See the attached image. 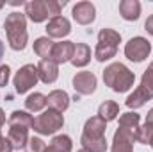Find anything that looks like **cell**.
Listing matches in <instances>:
<instances>
[{
	"label": "cell",
	"instance_id": "1",
	"mask_svg": "<svg viewBox=\"0 0 153 152\" xmlns=\"http://www.w3.org/2000/svg\"><path fill=\"white\" fill-rule=\"evenodd\" d=\"M5 34H7V43L13 50H23L27 47L29 34H27V16L25 13H18L13 11L11 14H7L5 22Z\"/></svg>",
	"mask_w": 153,
	"mask_h": 152
},
{
	"label": "cell",
	"instance_id": "2",
	"mask_svg": "<svg viewBox=\"0 0 153 152\" xmlns=\"http://www.w3.org/2000/svg\"><path fill=\"white\" fill-rule=\"evenodd\" d=\"M103 82L116 93H125L134 86L135 74L123 63H112L103 70Z\"/></svg>",
	"mask_w": 153,
	"mask_h": 152
},
{
	"label": "cell",
	"instance_id": "3",
	"mask_svg": "<svg viewBox=\"0 0 153 152\" xmlns=\"http://www.w3.org/2000/svg\"><path fill=\"white\" fill-rule=\"evenodd\" d=\"M62 125H64V116H62V113L48 108L46 111H43L41 114H38L34 118L32 129L38 134H41V136H50V134H55L59 129H62Z\"/></svg>",
	"mask_w": 153,
	"mask_h": 152
},
{
	"label": "cell",
	"instance_id": "4",
	"mask_svg": "<svg viewBox=\"0 0 153 152\" xmlns=\"http://www.w3.org/2000/svg\"><path fill=\"white\" fill-rule=\"evenodd\" d=\"M39 77H38V65H23L13 77V84L16 93L23 95L27 93L30 88H34L38 84Z\"/></svg>",
	"mask_w": 153,
	"mask_h": 152
},
{
	"label": "cell",
	"instance_id": "5",
	"mask_svg": "<svg viewBox=\"0 0 153 152\" xmlns=\"http://www.w3.org/2000/svg\"><path fill=\"white\" fill-rule=\"evenodd\" d=\"M152 54V43L143 36H135L125 45V56L128 61L143 63Z\"/></svg>",
	"mask_w": 153,
	"mask_h": 152
},
{
	"label": "cell",
	"instance_id": "6",
	"mask_svg": "<svg viewBox=\"0 0 153 152\" xmlns=\"http://www.w3.org/2000/svg\"><path fill=\"white\" fill-rule=\"evenodd\" d=\"M71 84L75 88L76 95H91L96 90L98 79L93 72H76L71 79Z\"/></svg>",
	"mask_w": 153,
	"mask_h": 152
},
{
	"label": "cell",
	"instance_id": "7",
	"mask_svg": "<svg viewBox=\"0 0 153 152\" xmlns=\"http://www.w3.org/2000/svg\"><path fill=\"white\" fill-rule=\"evenodd\" d=\"M134 141H135V132L117 127L112 138V149L111 152H134Z\"/></svg>",
	"mask_w": 153,
	"mask_h": 152
},
{
	"label": "cell",
	"instance_id": "8",
	"mask_svg": "<svg viewBox=\"0 0 153 152\" xmlns=\"http://www.w3.org/2000/svg\"><path fill=\"white\" fill-rule=\"evenodd\" d=\"M71 32V23L66 16L50 18L46 23V34L50 39H62Z\"/></svg>",
	"mask_w": 153,
	"mask_h": 152
},
{
	"label": "cell",
	"instance_id": "9",
	"mask_svg": "<svg viewBox=\"0 0 153 152\" xmlns=\"http://www.w3.org/2000/svg\"><path fill=\"white\" fill-rule=\"evenodd\" d=\"M71 14H73V20H75L76 23H80V25H89V23H93L94 18H96V7H94V4L85 2V0H84V2H76L75 5H73Z\"/></svg>",
	"mask_w": 153,
	"mask_h": 152
},
{
	"label": "cell",
	"instance_id": "10",
	"mask_svg": "<svg viewBox=\"0 0 153 152\" xmlns=\"http://www.w3.org/2000/svg\"><path fill=\"white\" fill-rule=\"evenodd\" d=\"M153 99V88L150 86H146V84H139L135 90H134V93H130L128 97H126V100H125V104H126V108H130V109H137V108H143L148 100H152Z\"/></svg>",
	"mask_w": 153,
	"mask_h": 152
},
{
	"label": "cell",
	"instance_id": "11",
	"mask_svg": "<svg viewBox=\"0 0 153 152\" xmlns=\"http://www.w3.org/2000/svg\"><path fill=\"white\" fill-rule=\"evenodd\" d=\"M25 16L34 23H41V22L48 20L50 14H48L46 0H30V2H27L25 4Z\"/></svg>",
	"mask_w": 153,
	"mask_h": 152
},
{
	"label": "cell",
	"instance_id": "12",
	"mask_svg": "<svg viewBox=\"0 0 153 152\" xmlns=\"http://www.w3.org/2000/svg\"><path fill=\"white\" fill-rule=\"evenodd\" d=\"M73 52H75V43L73 41H59L53 45V50H52V61L55 65H62V63H68L71 61L73 57Z\"/></svg>",
	"mask_w": 153,
	"mask_h": 152
},
{
	"label": "cell",
	"instance_id": "13",
	"mask_svg": "<svg viewBox=\"0 0 153 152\" xmlns=\"http://www.w3.org/2000/svg\"><path fill=\"white\" fill-rule=\"evenodd\" d=\"M70 95L64 91V90H53V91H50L48 93V97H46V106L50 108V109H55V111H59V113H64L68 108H70Z\"/></svg>",
	"mask_w": 153,
	"mask_h": 152
},
{
	"label": "cell",
	"instance_id": "14",
	"mask_svg": "<svg viewBox=\"0 0 153 152\" xmlns=\"http://www.w3.org/2000/svg\"><path fill=\"white\" fill-rule=\"evenodd\" d=\"M38 77L41 82L52 84L59 77V65H55L52 59H43L38 65Z\"/></svg>",
	"mask_w": 153,
	"mask_h": 152
},
{
	"label": "cell",
	"instance_id": "15",
	"mask_svg": "<svg viewBox=\"0 0 153 152\" xmlns=\"http://www.w3.org/2000/svg\"><path fill=\"white\" fill-rule=\"evenodd\" d=\"M105 131H107V122L102 120L98 114L96 116H91L85 120L84 123V136H91V138H100V136H105Z\"/></svg>",
	"mask_w": 153,
	"mask_h": 152
},
{
	"label": "cell",
	"instance_id": "16",
	"mask_svg": "<svg viewBox=\"0 0 153 152\" xmlns=\"http://www.w3.org/2000/svg\"><path fill=\"white\" fill-rule=\"evenodd\" d=\"M7 140L11 141L13 149H25L27 141H29V129L20 127V125H9V132H7Z\"/></svg>",
	"mask_w": 153,
	"mask_h": 152
},
{
	"label": "cell",
	"instance_id": "17",
	"mask_svg": "<svg viewBox=\"0 0 153 152\" xmlns=\"http://www.w3.org/2000/svg\"><path fill=\"white\" fill-rule=\"evenodd\" d=\"M119 14L126 22H135L141 16V4L137 0H123L119 2Z\"/></svg>",
	"mask_w": 153,
	"mask_h": 152
},
{
	"label": "cell",
	"instance_id": "18",
	"mask_svg": "<svg viewBox=\"0 0 153 152\" xmlns=\"http://www.w3.org/2000/svg\"><path fill=\"white\" fill-rule=\"evenodd\" d=\"M91 61V48L85 43H75V52L71 57V65L76 68H82L85 65H89Z\"/></svg>",
	"mask_w": 153,
	"mask_h": 152
},
{
	"label": "cell",
	"instance_id": "19",
	"mask_svg": "<svg viewBox=\"0 0 153 152\" xmlns=\"http://www.w3.org/2000/svg\"><path fill=\"white\" fill-rule=\"evenodd\" d=\"M80 143H82V149L89 152H105L107 150V140L105 136H100V138H91V136H80Z\"/></svg>",
	"mask_w": 153,
	"mask_h": 152
},
{
	"label": "cell",
	"instance_id": "20",
	"mask_svg": "<svg viewBox=\"0 0 153 152\" xmlns=\"http://www.w3.org/2000/svg\"><path fill=\"white\" fill-rule=\"evenodd\" d=\"M53 41L48 38V36H41L34 41V54L43 59H50L52 57V50H53Z\"/></svg>",
	"mask_w": 153,
	"mask_h": 152
},
{
	"label": "cell",
	"instance_id": "21",
	"mask_svg": "<svg viewBox=\"0 0 153 152\" xmlns=\"http://www.w3.org/2000/svg\"><path fill=\"white\" fill-rule=\"evenodd\" d=\"M46 108V97L43 93H30L27 99H25V109L29 113H39Z\"/></svg>",
	"mask_w": 153,
	"mask_h": 152
},
{
	"label": "cell",
	"instance_id": "22",
	"mask_svg": "<svg viewBox=\"0 0 153 152\" xmlns=\"http://www.w3.org/2000/svg\"><path fill=\"white\" fill-rule=\"evenodd\" d=\"M119 114V106L116 104L114 100H105L100 108H98V116L105 122H112L117 118Z\"/></svg>",
	"mask_w": 153,
	"mask_h": 152
},
{
	"label": "cell",
	"instance_id": "23",
	"mask_svg": "<svg viewBox=\"0 0 153 152\" xmlns=\"http://www.w3.org/2000/svg\"><path fill=\"white\" fill-rule=\"evenodd\" d=\"M9 125H20L25 129H32L34 118L32 114H29V111H13L9 116Z\"/></svg>",
	"mask_w": 153,
	"mask_h": 152
},
{
	"label": "cell",
	"instance_id": "24",
	"mask_svg": "<svg viewBox=\"0 0 153 152\" xmlns=\"http://www.w3.org/2000/svg\"><path fill=\"white\" fill-rule=\"evenodd\" d=\"M139 123H141V116L137 113L128 111V113H123L119 116V127L128 129V131H132V132H135V131L139 129Z\"/></svg>",
	"mask_w": 153,
	"mask_h": 152
},
{
	"label": "cell",
	"instance_id": "25",
	"mask_svg": "<svg viewBox=\"0 0 153 152\" xmlns=\"http://www.w3.org/2000/svg\"><path fill=\"white\" fill-rule=\"evenodd\" d=\"M98 43H105V45L117 48V45L121 43V34L114 29H102L98 32Z\"/></svg>",
	"mask_w": 153,
	"mask_h": 152
},
{
	"label": "cell",
	"instance_id": "26",
	"mask_svg": "<svg viewBox=\"0 0 153 152\" xmlns=\"http://www.w3.org/2000/svg\"><path fill=\"white\" fill-rule=\"evenodd\" d=\"M116 54H117V48L116 47H111V45H105V43H98L96 48H94V57L100 63H105V61L112 59Z\"/></svg>",
	"mask_w": 153,
	"mask_h": 152
},
{
	"label": "cell",
	"instance_id": "27",
	"mask_svg": "<svg viewBox=\"0 0 153 152\" xmlns=\"http://www.w3.org/2000/svg\"><path fill=\"white\" fill-rule=\"evenodd\" d=\"M50 147H53L57 152H71L73 149V141L68 134H57L52 138L50 141Z\"/></svg>",
	"mask_w": 153,
	"mask_h": 152
},
{
	"label": "cell",
	"instance_id": "28",
	"mask_svg": "<svg viewBox=\"0 0 153 152\" xmlns=\"http://www.w3.org/2000/svg\"><path fill=\"white\" fill-rule=\"evenodd\" d=\"M135 141H139V143H143V145H152V141H153V125H150V123L139 125V129L135 131Z\"/></svg>",
	"mask_w": 153,
	"mask_h": 152
},
{
	"label": "cell",
	"instance_id": "29",
	"mask_svg": "<svg viewBox=\"0 0 153 152\" xmlns=\"http://www.w3.org/2000/svg\"><path fill=\"white\" fill-rule=\"evenodd\" d=\"M45 150H46V143L41 138H38V136L29 138V141L25 145V152H45Z\"/></svg>",
	"mask_w": 153,
	"mask_h": 152
},
{
	"label": "cell",
	"instance_id": "30",
	"mask_svg": "<svg viewBox=\"0 0 153 152\" xmlns=\"http://www.w3.org/2000/svg\"><path fill=\"white\" fill-rule=\"evenodd\" d=\"M64 5H66V0H62V2H59V0H46V7H48L50 18L61 16V11H62Z\"/></svg>",
	"mask_w": 153,
	"mask_h": 152
},
{
	"label": "cell",
	"instance_id": "31",
	"mask_svg": "<svg viewBox=\"0 0 153 152\" xmlns=\"http://www.w3.org/2000/svg\"><path fill=\"white\" fill-rule=\"evenodd\" d=\"M9 77H11V68L7 65H2L0 66V88H5L7 86Z\"/></svg>",
	"mask_w": 153,
	"mask_h": 152
},
{
	"label": "cell",
	"instance_id": "32",
	"mask_svg": "<svg viewBox=\"0 0 153 152\" xmlns=\"http://www.w3.org/2000/svg\"><path fill=\"white\" fill-rule=\"evenodd\" d=\"M13 150H14V149H13L11 141L2 136V140H0V152H13Z\"/></svg>",
	"mask_w": 153,
	"mask_h": 152
},
{
	"label": "cell",
	"instance_id": "33",
	"mask_svg": "<svg viewBox=\"0 0 153 152\" xmlns=\"http://www.w3.org/2000/svg\"><path fill=\"white\" fill-rule=\"evenodd\" d=\"M144 31H146L148 34H152V36H153V14H152V16H148V20L144 22Z\"/></svg>",
	"mask_w": 153,
	"mask_h": 152
},
{
	"label": "cell",
	"instance_id": "34",
	"mask_svg": "<svg viewBox=\"0 0 153 152\" xmlns=\"http://www.w3.org/2000/svg\"><path fill=\"white\" fill-rule=\"evenodd\" d=\"M146 123H150V125H153V108L148 111V114H146Z\"/></svg>",
	"mask_w": 153,
	"mask_h": 152
},
{
	"label": "cell",
	"instance_id": "35",
	"mask_svg": "<svg viewBox=\"0 0 153 152\" xmlns=\"http://www.w3.org/2000/svg\"><path fill=\"white\" fill-rule=\"evenodd\" d=\"M4 123H5V113H4V109L0 108V127H2Z\"/></svg>",
	"mask_w": 153,
	"mask_h": 152
},
{
	"label": "cell",
	"instance_id": "36",
	"mask_svg": "<svg viewBox=\"0 0 153 152\" xmlns=\"http://www.w3.org/2000/svg\"><path fill=\"white\" fill-rule=\"evenodd\" d=\"M2 57H4V43L0 41V59H2Z\"/></svg>",
	"mask_w": 153,
	"mask_h": 152
},
{
	"label": "cell",
	"instance_id": "37",
	"mask_svg": "<svg viewBox=\"0 0 153 152\" xmlns=\"http://www.w3.org/2000/svg\"><path fill=\"white\" fill-rule=\"evenodd\" d=\"M45 152H57V150H55L53 147H50V145H48V147H46V150H45Z\"/></svg>",
	"mask_w": 153,
	"mask_h": 152
},
{
	"label": "cell",
	"instance_id": "38",
	"mask_svg": "<svg viewBox=\"0 0 153 152\" xmlns=\"http://www.w3.org/2000/svg\"><path fill=\"white\" fill-rule=\"evenodd\" d=\"M4 5H5V4H4V2H2V0H0V9H2V7H4Z\"/></svg>",
	"mask_w": 153,
	"mask_h": 152
},
{
	"label": "cell",
	"instance_id": "39",
	"mask_svg": "<svg viewBox=\"0 0 153 152\" xmlns=\"http://www.w3.org/2000/svg\"><path fill=\"white\" fill-rule=\"evenodd\" d=\"M76 152H89V150H85V149H80V150H76Z\"/></svg>",
	"mask_w": 153,
	"mask_h": 152
},
{
	"label": "cell",
	"instance_id": "40",
	"mask_svg": "<svg viewBox=\"0 0 153 152\" xmlns=\"http://www.w3.org/2000/svg\"><path fill=\"white\" fill-rule=\"evenodd\" d=\"M0 140H2V132H0Z\"/></svg>",
	"mask_w": 153,
	"mask_h": 152
},
{
	"label": "cell",
	"instance_id": "41",
	"mask_svg": "<svg viewBox=\"0 0 153 152\" xmlns=\"http://www.w3.org/2000/svg\"><path fill=\"white\" fill-rule=\"evenodd\" d=\"M152 149H153V141H152Z\"/></svg>",
	"mask_w": 153,
	"mask_h": 152
}]
</instances>
